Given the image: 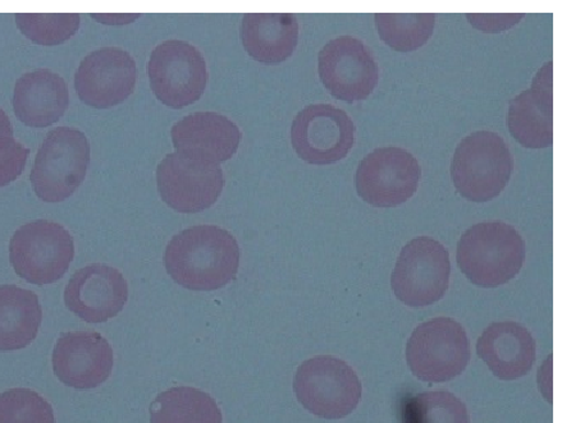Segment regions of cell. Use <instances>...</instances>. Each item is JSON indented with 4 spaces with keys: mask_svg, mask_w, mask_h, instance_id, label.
Masks as SVG:
<instances>
[{
    "mask_svg": "<svg viewBox=\"0 0 562 423\" xmlns=\"http://www.w3.org/2000/svg\"><path fill=\"white\" fill-rule=\"evenodd\" d=\"M165 266L169 276L183 288L217 290L235 279L240 267V248L226 229L191 227L169 241Z\"/></svg>",
    "mask_w": 562,
    "mask_h": 423,
    "instance_id": "obj_1",
    "label": "cell"
},
{
    "mask_svg": "<svg viewBox=\"0 0 562 423\" xmlns=\"http://www.w3.org/2000/svg\"><path fill=\"white\" fill-rule=\"evenodd\" d=\"M458 265L469 281L482 288H496L517 276L526 260V243L504 221L480 222L460 238Z\"/></svg>",
    "mask_w": 562,
    "mask_h": 423,
    "instance_id": "obj_2",
    "label": "cell"
},
{
    "mask_svg": "<svg viewBox=\"0 0 562 423\" xmlns=\"http://www.w3.org/2000/svg\"><path fill=\"white\" fill-rule=\"evenodd\" d=\"M513 157L504 138L479 130L458 145L451 164L452 182L461 196L487 203L507 186L513 174Z\"/></svg>",
    "mask_w": 562,
    "mask_h": 423,
    "instance_id": "obj_3",
    "label": "cell"
},
{
    "mask_svg": "<svg viewBox=\"0 0 562 423\" xmlns=\"http://www.w3.org/2000/svg\"><path fill=\"white\" fill-rule=\"evenodd\" d=\"M90 144L81 130L58 127L46 135L36 153L30 180L44 203H61L71 197L87 176Z\"/></svg>",
    "mask_w": 562,
    "mask_h": 423,
    "instance_id": "obj_4",
    "label": "cell"
},
{
    "mask_svg": "<svg viewBox=\"0 0 562 423\" xmlns=\"http://www.w3.org/2000/svg\"><path fill=\"white\" fill-rule=\"evenodd\" d=\"M75 258V243L67 229L50 220H35L18 229L10 243L15 274L35 286L64 278Z\"/></svg>",
    "mask_w": 562,
    "mask_h": 423,
    "instance_id": "obj_5",
    "label": "cell"
},
{
    "mask_svg": "<svg viewBox=\"0 0 562 423\" xmlns=\"http://www.w3.org/2000/svg\"><path fill=\"white\" fill-rule=\"evenodd\" d=\"M294 390L299 403L314 416L341 420L357 409L361 382L342 359L318 356L297 368Z\"/></svg>",
    "mask_w": 562,
    "mask_h": 423,
    "instance_id": "obj_6",
    "label": "cell"
},
{
    "mask_svg": "<svg viewBox=\"0 0 562 423\" xmlns=\"http://www.w3.org/2000/svg\"><path fill=\"white\" fill-rule=\"evenodd\" d=\"M471 359V345L463 327L449 318H437L414 330L406 345L407 365L427 382H445L463 374Z\"/></svg>",
    "mask_w": 562,
    "mask_h": 423,
    "instance_id": "obj_7",
    "label": "cell"
},
{
    "mask_svg": "<svg viewBox=\"0 0 562 423\" xmlns=\"http://www.w3.org/2000/svg\"><path fill=\"white\" fill-rule=\"evenodd\" d=\"M450 275L449 251L434 238L418 237L400 252L391 287L406 306L425 307L445 296Z\"/></svg>",
    "mask_w": 562,
    "mask_h": 423,
    "instance_id": "obj_8",
    "label": "cell"
},
{
    "mask_svg": "<svg viewBox=\"0 0 562 423\" xmlns=\"http://www.w3.org/2000/svg\"><path fill=\"white\" fill-rule=\"evenodd\" d=\"M148 73L154 95L172 110H182L203 96L206 61L194 45L182 41L161 43L151 52Z\"/></svg>",
    "mask_w": 562,
    "mask_h": 423,
    "instance_id": "obj_9",
    "label": "cell"
},
{
    "mask_svg": "<svg viewBox=\"0 0 562 423\" xmlns=\"http://www.w3.org/2000/svg\"><path fill=\"white\" fill-rule=\"evenodd\" d=\"M292 148L313 165L335 164L348 157L356 142V125L349 114L328 104L299 112L291 126Z\"/></svg>",
    "mask_w": 562,
    "mask_h": 423,
    "instance_id": "obj_10",
    "label": "cell"
},
{
    "mask_svg": "<svg viewBox=\"0 0 562 423\" xmlns=\"http://www.w3.org/2000/svg\"><path fill=\"white\" fill-rule=\"evenodd\" d=\"M420 176V165L412 152L395 146L379 148L360 161L358 195L369 205L390 209L414 196Z\"/></svg>",
    "mask_w": 562,
    "mask_h": 423,
    "instance_id": "obj_11",
    "label": "cell"
},
{
    "mask_svg": "<svg viewBox=\"0 0 562 423\" xmlns=\"http://www.w3.org/2000/svg\"><path fill=\"white\" fill-rule=\"evenodd\" d=\"M157 184L161 199L171 209L196 214L217 203L225 187V176L220 165L176 151L160 161Z\"/></svg>",
    "mask_w": 562,
    "mask_h": 423,
    "instance_id": "obj_12",
    "label": "cell"
},
{
    "mask_svg": "<svg viewBox=\"0 0 562 423\" xmlns=\"http://www.w3.org/2000/svg\"><path fill=\"white\" fill-rule=\"evenodd\" d=\"M318 72L330 95L346 103L368 99L380 81V68L372 52L350 35L334 38L323 46Z\"/></svg>",
    "mask_w": 562,
    "mask_h": 423,
    "instance_id": "obj_13",
    "label": "cell"
},
{
    "mask_svg": "<svg viewBox=\"0 0 562 423\" xmlns=\"http://www.w3.org/2000/svg\"><path fill=\"white\" fill-rule=\"evenodd\" d=\"M137 80L135 59L120 48L98 49L81 61L75 89L81 102L95 110H110L133 94Z\"/></svg>",
    "mask_w": 562,
    "mask_h": 423,
    "instance_id": "obj_14",
    "label": "cell"
},
{
    "mask_svg": "<svg viewBox=\"0 0 562 423\" xmlns=\"http://www.w3.org/2000/svg\"><path fill=\"white\" fill-rule=\"evenodd\" d=\"M128 286L117 268L89 265L75 273L65 290L67 309L90 324L111 320L127 304Z\"/></svg>",
    "mask_w": 562,
    "mask_h": 423,
    "instance_id": "obj_15",
    "label": "cell"
},
{
    "mask_svg": "<svg viewBox=\"0 0 562 423\" xmlns=\"http://www.w3.org/2000/svg\"><path fill=\"white\" fill-rule=\"evenodd\" d=\"M53 371L65 386L94 389L110 378L114 357L111 344L95 332L67 333L53 351Z\"/></svg>",
    "mask_w": 562,
    "mask_h": 423,
    "instance_id": "obj_16",
    "label": "cell"
},
{
    "mask_svg": "<svg viewBox=\"0 0 562 423\" xmlns=\"http://www.w3.org/2000/svg\"><path fill=\"white\" fill-rule=\"evenodd\" d=\"M171 135L177 152L217 165L235 156L243 138L233 121L214 112L188 115L176 123Z\"/></svg>",
    "mask_w": 562,
    "mask_h": 423,
    "instance_id": "obj_17",
    "label": "cell"
},
{
    "mask_svg": "<svg viewBox=\"0 0 562 423\" xmlns=\"http://www.w3.org/2000/svg\"><path fill=\"white\" fill-rule=\"evenodd\" d=\"M552 61L537 72L532 88L513 99L507 115L512 136L527 149H546L553 141Z\"/></svg>",
    "mask_w": 562,
    "mask_h": 423,
    "instance_id": "obj_18",
    "label": "cell"
},
{
    "mask_svg": "<svg viewBox=\"0 0 562 423\" xmlns=\"http://www.w3.org/2000/svg\"><path fill=\"white\" fill-rule=\"evenodd\" d=\"M476 353L496 378L512 381L532 370L536 343L532 334L518 322H494L476 342Z\"/></svg>",
    "mask_w": 562,
    "mask_h": 423,
    "instance_id": "obj_19",
    "label": "cell"
},
{
    "mask_svg": "<svg viewBox=\"0 0 562 423\" xmlns=\"http://www.w3.org/2000/svg\"><path fill=\"white\" fill-rule=\"evenodd\" d=\"M13 110L23 125L45 128L64 117L69 105V92L64 77L49 69H37L15 82Z\"/></svg>",
    "mask_w": 562,
    "mask_h": 423,
    "instance_id": "obj_20",
    "label": "cell"
},
{
    "mask_svg": "<svg viewBox=\"0 0 562 423\" xmlns=\"http://www.w3.org/2000/svg\"><path fill=\"white\" fill-rule=\"evenodd\" d=\"M241 41L252 59L279 65L294 54L299 42V21L290 13H248L241 23Z\"/></svg>",
    "mask_w": 562,
    "mask_h": 423,
    "instance_id": "obj_21",
    "label": "cell"
},
{
    "mask_svg": "<svg viewBox=\"0 0 562 423\" xmlns=\"http://www.w3.org/2000/svg\"><path fill=\"white\" fill-rule=\"evenodd\" d=\"M42 320V306L34 291L0 287V352L26 348L35 341Z\"/></svg>",
    "mask_w": 562,
    "mask_h": 423,
    "instance_id": "obj_22",
    "label": "cell"
},
{
    "mask_svg": "<svg viewBox=\"0 0 562 423\" xmlns=\"http://www.w3.org/2000/svg\"><path fill=\"white\" fill-rule=\"evenodd\" d=\"M214 399L190 387L172 388L157 397L150 407L151 423H222Z\"/></svg>",
    "mask_w": 562,
    "mask_h": 423,
    "instance_id": "obj_23",
    "label": "cell"
},
{
    "mask_svg": "<svg viewBox=\"0 0 562 423\" xmlns=\"http://www.w3.org/2000/svg\"><path fill=\"white\" fill-rule=\"evenodd\" d=\"M374 21L380 37L391 49L409 53L422 48L434 35L436 14L376 13Z\"/></svg>",
    "mask_w": 562,
    "mask_h": 423,
    "instance_id": "obj_24",
    "label": "cell"
},
{
    "mask_svg": "<svg viewBox=\"0 0 562 423\" xmlns=\"http://www.w3.org/2000/svg\"><path fill=\"white\" fill-rule=\"evenodd\" d=\"M404 423H469V414L449 391H427L405 404Z\"/></svg>",
    "mask_w": 562,
    "mask_h": 423,
    "instance_id": "obj_25",
    "label": "cell"
},
{
    "mask_svg": "<svg viewBox=\"0 0 562 423\" xmlns=\"http://www.w3.org/2000/svg\"><path fill=\"white\" fill-rule=\"evenodd\" d=\"M21 33L38 45L56 46L69 41L80 27L81 18L77 13L14 15Z\"/></svg>",
    "mask_w": 562,
    "mask_h": 423,
    "instance_id": "obj_26",
    "label": "cell"
},
{
    "mask_svg": "<svg viewBox=\"0 0 562 423\" xmlns=\"http://www.w3.org/2000/svg\"><path fill=\"white\" fill-rule=\"evenodd\" d=\"M0 423H56V419L41 395L15 388L0 395Z\"/></svg>",
    "mask_w": 562,
    "mask_h": 423,
    "instance_id": "obj_27",
    "label": "cell"
},
{
    "mask_svg": "<svg viewBox=\"0 0 562 423\" xmlns=\"http://www.w3.org/2000/svg\"><path fill=\"white\" fill-rule=\"evenodd\" d=\"M29 156L30 149L15 141L13 135L0 133V188L19 179Z\"/></svg>",
    "mask_w": 562,
    "mask_h": 423,
    "instance_id": "obj_28",
    "label": "cell"
},
{
    "mask_svg": "<svg viewBox=\"0 0 562 423\" xmlns=\"http://www.w3.org/2000/svg\"><path fill=\"white\" fill-rule=\"evenodd\" d=\"M467 19L483 33L497 34L518 25L525 14H467Z\"/></svg>",
    "mask_w": 562,
    "mask_h": 423,
    "instance_id": "obj_29",
    "label": "cell"
},
{
    "mask_svg": "<svg viewBox=\"0 0 562 423\" xmlns=\"http://www.w3.org/2000/svg\"><path fill=\"white\" fill-rule=\"evenodd\" d=\"M91 18L104 23V25H128V23L140 19V14H91Z\"/></svg>",
    "mask_w": 562,
    "mask_h": 423,
    "instance_id": "obj_30",
    "label": "cell"
},
{
    "mask_svg": "<svg viewBox=\"0 0 562 423\" xmlns=\"http://www.w3.org/2000/svg\"><path fill=\"white\" fill-rule=\"evenodd\" d=\"M0 133L13 135L12 123L3 110H0Z\"/></svg>",
    "mask_w": 562,
    "mask_h": 423,
    "instance_id": "obj_31",
    "label": "cell"
}]
</instances>
